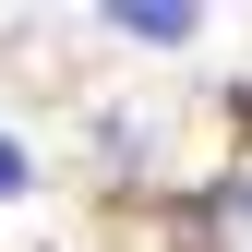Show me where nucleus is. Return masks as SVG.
Returning a JSON list of instances; mask_svg holds the SVG:
<instances>
[{"mask_svg": "<svg viewBox=\"0 0 252 252\" xmlns=\"http://www.w3.org/2000/svg\"><path fill=\"white\" fill-rule=\"evenodd\" d=\"M24 192H36V156H24L12 132H0V204H24Z\"/></svg>", "mask_w": 252, "mask_h": 252, "instance_id": "obj_2", "label": "nucleus"}, {"mask_svg": "<svg viewBox=\"0 0 252 252\" xmlns=\"http://www.w3.org/2000/svg\"><path fill=\"white\" fill-rule=\"evenodd\" d=\"M120 36H132V48H180V36H204V12H192V0H120Z\"/></svg>", "mask_w": 252, "mask_h": 252, "instance_id": "obj_1", "label": "nucleus"}, {"mask_svg": "<svg viewBox=\"0 0 252 252\" xmlns=\"http://www.w3.org/2000/svg\"><path fill=\"white\" fill-rule=\"evenodd\" d=\"M228 204H240V216H252V168H240V180H228Z\"/></svg>", "mask_w": 252, "mask_h": 252, "instance_id": "obj_3", "label": "nucleus"}]
</instances>
